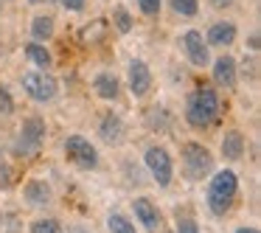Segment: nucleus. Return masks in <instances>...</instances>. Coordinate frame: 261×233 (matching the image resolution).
I'll return each instance as SVG.
<instances>
[{"instance_id": "24", "label": "nucleus", "mask_w": 261, "mask_h": 233, "mask_svg": "<svg viewBox=\"0 0 261 233\" xmlns=\"http://www.w3.org/2000/svg\"><path fill=\"white\" fill-rule=\"evenodd\" d=\"M14 110V101H12V96H9L6 90H3V87H0V113L3 115H9Z\"/></svg>"}, {"instance_id": "17", "label": "nucleus", "mask_w": 261, "mask_h": 233, "mask_svg": "<svg viewBox=\"0 0 261 233\" xmlns=\"http://www.w3.org/2000/svg\"><path fill=\"white\" fill-rule=\"evenodd\" d=\"M25 57H29L31 62L37 65V68H51V65H54L51 54H48L45 48L40 45V42H31V45H25Z\"/></svg>"}, {"instance_id": "8", "label": "nucleus", "mask_w": 261, "mask_h": 233, "mask_svg": "<svg viewBox=\"0 0 261 233\" xmlns=\"http://www.w3.org/2000/svg\"><path fill=\"white\" fill-rule=\"evenodd\" d=\"M182 45H186V54H188V59H191L194 65L205 68V65L211 62V57H208V42L202 40V34H199V31H186V37H182Z\"/></svg>"}, {"instance_id": "20", "label": "nucleus", "mask_w": 261, "mask_h": 233, "mask_svg": "<svg viewBox=\"0 0 261 233\" xmlns=\"http://www.w3.org/2000/svg\"><path fill=\"white\" fill-rule=\"evenodd\" d=\"M171 9L177 14H182V17H194L199 6H197V0H171Z\"/></svg>"}, {"instance_id": "22", "label": "nucleus", "mask_w": 261, "mask_h": 233, "mask_svg": "<svg viewBox=\"0 0 261 233\" xmlns=\"http://www.w3.org/2000/svg\"><path fill=\"white\" fill-rule=\"evenodd\" d=\"M177 233H199L197 230V222L191 219V216H177Z\"/></svg>"}, {"instance_id": "26", "label": "nucleus", "mask_w": 261, "mask_h": 233, "mask_svg": "<svg viewBox=\"0 0 261 233\" xmlns=\"http://www.w3.org/2000/svg\"><path fill=\"white\" fill-rule=\"evenodd\" d=\"M62 6L70 9V12H79V9L85 6V0H62Z\"/></svg>"}, {"instance_id": "10", "label": "nucleus", "mask_w": 261, "mask_h": 233, "mask_svg": "<svg viewBox=\"0 0 261 233\" xmlns=\"http://www.w3.org/2000/svg\"><path fill=\"white\" fill-rule=\"evenodd\" d=\"M132 208H135V216L138 219H141V225L146 227L149 233H154L160 227V211L154 208L152 202H149V199H135V205H132Z\"/></svg>"}, {"instance_id": "29", "label": "nucleus", "mask_w": 261, "mask_h": 233, "mask_svg": "<svg viewBox=\"0 0 261 233\" xmlns=\"http://www.w3.org/2000/svg\"><path fill=\"white\" fill-rule=\"evenodd\" d=\"M34 3H51V0H34Z\"/></svg>"}, {"instance_id": "27", "label": "nucleus", "mask_w": 261, "mask_h": 233, "mask_svg": "<svg viewBox=\"0 0 261 233\" xmlns=\"http://www.w3.org/2000/svg\"><path fill=\"white\" fill-rule=\"evenodd\" d=\"M233 0H211V6H216V9H227Z\"/></svg>"}, {"instance_id": "7", "label": "nucleus", "mask_w": 261, "mask_h": 233, "mask_svg": "<svg viewBox=\"0 0 261 233\" xmlns=\"http://www.w3.org/2000/svg\"><path fill=\"white\" fill-rule=\"evenodd\" d=\"M23 87L34 101H51V98L57 96V82L45 73H25Z\"/></svg>"}, {"instance_id": "9", "label": "nucleus", "mask_w": 261, "mask_h": 233, "mask_svg": "<svg viewBox=\"0 0 261 233\" xmlns=\"http://www.w3.org/2000/svg\"><path fill=\"white\" fill-rule=\"evenodd\" d=\"M149 87H152V73H149L146 62L135 59V62L129 65V90L135 93V96H146Z\"/></svg>"}, {"instance_id": "1", "label": "nucleus", "mask_w": 261, "mask_h": 233, "mask_svg": "<svg viewBox=\"0 0 261 233\" xmlns=\"http://www.w3.org/2000/svg\"><path fill=\"white\" fill-rule=\"evenodd\" d=\"M219 115V96H216L211 87H202V90L191 93L186 107V118L191 126H208L211 121Z\"/></svg>"}, {"instance_id": "2", "label": "nucleus", "mask_w": 261, "mask_h": 233, "mask_svg": "<svg viewBox=\"0 0 261 233\" xmlns=\"http://www.w3.org/2000/svg\"><path fill=\"white\" fill-rule=\"evenodd\" d=\"M236 188H239V180H236L233 171L225 169V171H219V174H214L211 188H208V205H211V211H214L216 216H222L233 205Z\"/></svg>"}, {"instance_id": "18", "label": "nucleus", "mask_w": 261, "mask_h": 233, "mask_svg": "<svg viewBox=\"0 0 261 233\" xmlns=\"http://www.w3.org/2000/svg\"><path fill=\"white\" fill-rule=\"evenodd\" d=\"M51 34H54V20L51 17H34V25H31V37L34 40H51Z\"/></svg>"}, {"instance_id": "3", "label": "nucleus", "mask_w": 261, "mask_h": 233, "mask_svg": "<svg viewBox=\"0 0 261 233\" xmlns=\"http://www.w3.org/2000/svg\"><path fill=\"white\" fill-rule=\"evenodd\" d=\"M42 138H45V124H42L40 118H29L23 124V130H20V138H17V143H14V152H17L20 158H31V154L40 152Z\"/></svg>"}, {"instance_id": "6", "label": "nucleus", "mask_w": 261, "mask_h": 233, "mask_svg": "<svg viewBox=\"0 0 261 233\" xmlns=\"http://www.w3.org/2000/svg\"><path fill=\"white\" fill-rule=\"evenodd\" d=\"M143 160H146L154 183H158V186H169L171 183V158H169V152L160 149V146H152V149H146V158Z\"/></svg>"}, {"instance_id": "28", "label": "nucleus", "mask_w": 261, "mask_h": 233, "mask_svg": "<svg viewBox=\"0 0 261 233\" xmlns=\"http://www.w3.org/2000/svg\"><path fill=\"white\" fill-rule=\"evenodd\" d=\"M236 233H258V230H255V227H239Z\"/></svg>"}, {"instance_id": "12", "label": "nucleus", "mask_w": 261, "mask_h": 233, "mask_svg": "<svg viewBox=\"0 0 261 233\" xmlns=\"http://www.w3.org/2000/svg\"><path fill=\"white\" fill-rule=\"evenodd\" d=\"M98 135H101V141L104 143H121L124 141V124H121V118L118 115H104V121H101V130H98Z\"/></svg>"}, {"instance_id": "11", "label": "nucleus", "mask_w": 261, "mask_h": 233, "mask_svg": "<svg viewBox=\"0 0 261 233\" xmlns=\"http://www.w3.org/2000/svg\"><path fill=\"white\" fill-rule=\"evenodd\" d=\"M214 79L216 85H225V87H233L236 85V59L233 57H219L214 62Z\"/></svg>"}, {"instance_id": "19", "label": "nucleus", "mask_w": 261, "mask_h": 233, "mask_svg": "<svg viewBox=\"0 0 261 233\" xmlns=\"http://www.w3.org/2000/svg\"><path fill=\"white\" fill-rule=\"evenodd\" d=\"M107 225H110V230H113V233H135V225H132L126 216H121V214H113Z\"/></svg>"}, {"instance_id": "14", "label": "nucleus", "mask_w": 261, "mask_h": 233, "mask_svg": "<svg viewBox=\"0 0 261 233\" xmlns=\"http://www.w3.org/2000/svg\"><path fill=\"white\" fill-rule=\"evenodd\" d=\"M244 152V138L239 135V132H227L225 138H222V154H225L227 160H239Z\"/></svg>"}, {"instance_id": "15", "label": "nucleus", "mask_w": 261, "mask_h": 233, "mask_svg": "<svg viewBox=\"0 0 261 233\" xmlns=\"http://www.w3.org/2000/svg\"><path fill=\"white\" fill-rule=\"evenodd\" d=\"M25 197H29L31 205H48V202H51V188H48L45 183L34 180V183L25 186Z\"/></svg>"}, {"instance_id": "30", "label": "nucleus", "mask_w": 261, "mask_h": 233, "mask_svg": "<svg viewBox=\"0 0 261 233\" xmlns=\"http://www.w3.org/2000/svg\"><path fill=\"white\" fill-rule=\"evenodd\" d=\"M70 233H85V230H70Z\"/></svg>"}, {"instance_id": "23", "label": "nucleus", "mask_w": 261, "mask_h": 233, "mask_svg": "<svg viewBox=\"0 0 261 233\" xmlns=\"http://www.w3.org/2000/svg\"><path fill=\"white\" fill-rule=\"evenodd\" d=\"M115 25H118L121 31L132 29V20H129V12H126V9H115Z\"/></svg>"}, {"instance_id": "13", "label": "nucleus", "mask_w": 261, "mask_h": 233, "mask_svg": "<svg viewBox=\"0 0 261 233\" xmlns=\"http://www.w3.org/2000/svg\"><path fill=\"white\" fill-rule=\"evenodd\" d=\"M205 40L211 42V45H230L233 40H236V25L233 23H216V25H211V31H208V37Z\"/></svg>"}, {"instance_id": "4", "label": "nucleus", "mask_w": 261, "mask_h": 233, "mask_svg": "<svg viewBox=\"0 0 261 233\" xmlns=\"http://www.w3.org/2000/svg\"><path fill=\"white\" fill-rule=\"evenodd\" d=\"M182 163H186V174L191 177V180H202V177H208L211 169H214L211 152L205 146H199V143H188L186 152H182Z\"/></svg>"}, {"instance_id": "16", "label": "nucleus", "mask_w": 261, "mask_h": 233, "mask_svg": "<svg viewBox=\"0 0 261 233\" xmlns=\"http://www.w3.org/2000/svg\"><path fill=\"white\" fill-rule=\"evenodd\" d=\"M93 85H96V93L101 98H115L118 96V79H115L113 73H98Z\"/></svg>"}, {"instance_id": "5", "label": "nucleus", "mask_w": 261, "mask_h": 233, "mask_svg": "<svg viewBox=\"0 0 261 233\" xmlns=\"http://www.w3.org/2000/svg\"><path fill=\"white\" fill-rule=\"evenodd\" d=\"M65 152H68V158L73 160L76 166H82V169H96L98 166L96 146H93L90 141H85L82 135H70L68 141H65Z\"/></svg>"}, {"instance_id": "25", "label": "nucleus", "mask_w": 261, "mask_h": 233, "mask_svg": "<svg viewBox=\"0 0 261 233\" xmlns=\"http://www.w3.org/2000/svg\"><path fill=\"white\" fill-rule=\"evenodd\" d=\"M143 14H158L160 12V0H138Z\"/></svg>"}, {"instance_id": "21", "label": "nucleus", "mask_w": 261, "mask_h": 233, "mask_svg": "<svg viewBox=\"0 0 261 233\" xmlns=\"http://www.w3.org/2000/svg\"><path fill=\"white\" fill-rule=\"evenodd\" d=\"M31 233H59V227L54 219H37L34 225H31Z\"/></svg>"}]
</instances>
